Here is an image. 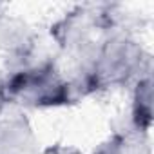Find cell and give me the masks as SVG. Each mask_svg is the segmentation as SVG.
Masks as SVG:
<instances>
[{
	"label": "cell",
	"mask_w": 154,
	"mask_h": 154,
	"mask_svg": "<svg viewBox=\"0 0 154 154\" xmlns=\"http://www.w3.org/2000/svg\"><path fill=\"white\" fill-rule=\"evenodd\" d=\"M150 74V54L131 33L111 29L102 35L100 54L94 69L100 91L109 87H125Z\"/></svg>",
	"instance_id": "6da1fadb"
},
{
	"label": "cell",
	"mask_w": 154,
	"mask_h": 154,
	"mask_svg": "<svg viewBox=\"0 0 154 154\" xmlns=\"http://www.w3.org/2000/svg\"><path fill=\"white\" fill-rule=\"evenodd\" d=\"M2 102L20 109H49L71 103L65 74L56 62L44 67L4 74Z\"/></svg>",
	"instance_id": "7a4b0ae2"
},
{
	"label": "cell",
	"mask_w": 154,
	"mask_h": 154,
	"mask_svg": "<svg viewBox=\"0 0 154 154\" xmlns=\"http://www.w3.org/2000/svg\"><path fill=\"white\" fill-rule=\"evenodd\" d=\"M103 33L102 4L78 6L51 27L53 42L63 54H67V58L98 40Z\"/></svg>",
	"instance_id": "3957f363"
},
{
	"label": "cell",
	"mask_w": 154,
	"mask_h": 154,
	"mask_svg": "<svg viewBox=\"0 0 154 154\" xmlns=\"http://www.w3.org/2000/svg\"><path fill=\"white\" fill-rule=\"evenodd\" d=\"M0 154H40L38 138L24 109L0 102Z\"/></svg>",
	"instance_id": "277c9868"
},
{
	"label": "cell",
	"mask_w": 154,
	"mask_h": 154,
	"mask_svg": "<svg viewBox=\"0 0 154 154\" xmlns=\"http://www.w3.org/2000/svg\"><path fill=\"white\" fill-rule=\"evenodd\" d=\"M38 40L33 27L18 17L0 15V51L6 56H15L29 51Z\"/></svg>",
	"instance_id": "5b68a950"
},
{
	"label": "cell",
	"mask_w": 154,
	"mask_h": 154,
	"mask_svg": "<svg viewBox=\"0 0 154 154\" xmlns=\"http://www.w3.org/2000/svg\"><path fill=\"white\" fill-rule=\"evenodd\" d=\"M114 136H118L120 140V150L122 154H150L152 152V145H150V134L149 131L138 129L129 114L120 116L114 123Z\"/></svg>",
	"instance_id": "8992f818"
},
{
	"label": "cell",
	"mask_w": 154,
	"mask_h": 154,
	"mask_svg": "<svg viewBox=\"0 0 154 154\" xmlns=\"http://www.w3.org/2000/svg\"><path fill=\"white\" fill-rule=\"evenodd\" d=\"M129 118L138 129L150 131L152 127V74L140 78L134 84L132 107L129 111Z\"/></svg>",
	"instance_id": "52a82bcc"
},
{
	"label": "cell",
	"mask_w": 154,
	"mask_h": 154,
	"mask_svg": "<svg viewBox=\"0 0 154 154\" xmlns=\"http://www.w3.org/2000/svg\"><path fill=\"white\" fill-rule=\"evenodd\" d=\"M93 154H122L118 136H114V134H112L109 140H105L103 143H100V145H98V149H96Z\"/></svg>",
	"instance_id": "ba28073f"
},
{
	"label": "cell",
	"mask_w": 154,
	"mask_h": 154,
	"mask_svg": "<svg viewBox=\"0 0 154 154\" xmlns=\"http://www.w3.org/2000/svg\"><path fill=\"white\" fill-rule=\"evenodd\" d=\"M40 154H82L78 149H72V147H63V145H56L45 150H40Z\"/></svg>",
	"instance_id": "9c48e42d"
},
{
	"label": "cell",
	"mask_w": 154,
	"mask_h": 154,
	"mask_svg": "<svg viewBox=\"0 0 154 154\" xmlns=\"http://www.w3.org/2000/svg\"><path fill=\"white\" fill-rule=\"evenodd\" d=\"M2 89H4V72L0 71V102H2Z\"/></svg>",
	"instance_id": "30bf717a"
}]
</instances>
